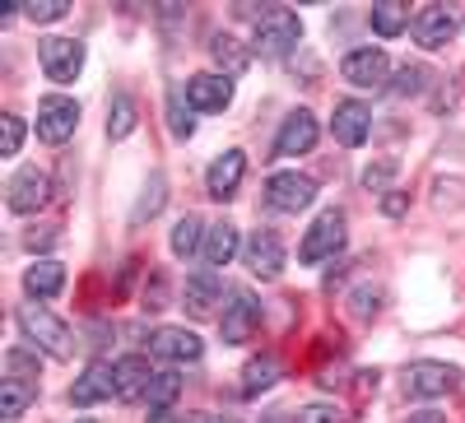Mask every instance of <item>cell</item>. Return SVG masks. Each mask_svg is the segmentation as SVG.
Segmentation results:
<instances>
[{
	"label": "cell",
	"instance_id": "obj_1",
	"mask_svg": "<svg viewBox=\"0 0 465 423\" xmlns=\"http://www.w3.org/2000/svg\"><path fill=\"white\" fill-rule=\"evenodd\" d=\"M302 43V19L284 5L275 10H261L256 15V28H252V52L261 61H284L293 47Z\"/></svg>",
	"mask_w": 465,
	"mask_h": 423
},
{
	"label": "cell",
	"instance_id": "obj_2",
	"mask_svg": "<svg viewBox=\"0 0 465 423\" xmlns=\"http://www.w3.org/2000/svg\"><path fill=\"white\" fill-rule=\"evenodd\" d=\"M24 339L33 344V349H43L52 359H70L74 354V339H70V326L61 317H52L43 302H19V312H15Z\"/></svg>",
	"mask_w": 465,
	"mask_h": 423
},
{
	"label": "cell",
	"instance_id": "obj_3",
	"mask_svg": "<svg viewBox=\"0 0 465 423\" xmlns=\"http://www.w3.org/2000/svg\"><path fill=\"white\" fill-rule=\"evenodd\" d=\"M37 400V359L28 349H10L5 354V377H0V409L15 423L28 405Z\"/></svg>",
	"mask_w": 465,
	"mask_h": 423
},
{
	"label": "cell",
	"instance_id": "obj_4",
	"mask_svg": "<svg viewBox=\"0 0 465 423\" xmlns=\"http://www.w3.org/2000/svg\"><path fill=\"white\" fill-rule=\"evenodd\" d=\"M37 61L52 84H74L84 70V43L80 37H43L37 43Z\"/></svg>",
	"mask_w": 465,
	"mask_h": 423
},
{
	"label": "cell",
	"instance_id": "obj_5",
	"mask_svg": "<svg viewBox=\"0 0 465 423\" xmlns=\"http://www.w3.org/2000/svg\"><path fill=\"white\" fill-rule=\"evenodd\" d=\"M344 210H322L317 214V223L307 228V238H302V247H298V261L302 265H322V261H331L340 247H344Z\"/></svg>",
	"mask_w": 465,
	"mask_h": 423
},
{
	"label": "cell",
	"instance_id": "obj_6",
	"mask_svg": "<svg viewBox=\"0 0 465 423\" xmlns=\"http://www.w3.org/2000/svg\"><path fill=\"white\" fill-rule=\"evenodd\" d=\"M261 330V302L252 289H232L223 302V317H219V335L223 344H247Z\"/></svg>",
	"mask_w": 465,
	"mask_h": 423
},
{
	"label": "cell",
	"instance_id": "obj_7",
	"mask_svg": "<svg viewBox=\"0 0 465 423\" xmlns=\"http://www.w3.org/2000/svg\"><path fill=\"white\" fill-rule=\"evenodd\" d=\"M456 381H460V368L438 363V359H419L405 368V396L410 400H438V396L456 391Z\"/></svg>",
	"mask_w": 465,
	"mask_h": 423
},
{
	"label": "cell",
	"instance_id": "obj_8",
	"mask_svg": "<svg viewBox=\"0 0 465 423\" xmlns=\"http://www.w3.org/2000/svg\"><path fill=\"white\" fill-rule=\"evenodd\" d=\"M74 126H80V103H74V98L47 93L43 103H37V140L65 144V140L74 135Z\"/></svg>",
	"mask_w": 465,
	"mask_h": 423
},
{
	"label": "cell",
	"instance_id": "obj_9",
	"mask_svg": "<svg viewBox=\"0 0 465 423\" xmlns=\"http://www.w3.org/2000/svg\"><path fill=\"white\" fill-rule=\"evenodd\" d=\"M317 201V182L307 172H275L265 182V205L280 210V214H298Z\"/></svg>",
	"mask_w": 465,
	"mask_h": 423
},
{
	"label": "cell",
	"instance_id": "obj_10",
	"mask_svg": "<svg viewBox=\"0 0 465 423\" xmlns=\"http://www.w3.org/2000/svg\"><path fill=\"white\" fill-rule=\"evenodd\" d=\"M340 74L354 89H386V80H391V56L381 47H354L340 61Z\"/></svg>",
	"mask_w": 465,
	"mask_h": 423
},
{
	"label": "cell",
	"instance_id": "obj_11",
	"mask_svg": "<svg viewBox=\"0 0 465 423\" xmlns=\"http://www.w3.org/2000/svg\"><path fill=\"white\" fill-rule=\"evenodd\" d=\"M242 261L256 280H280L284 275V242H280L275 228H256L242 242Z\"/></svg>",
	"mask_w": 465,
	"mask_h": 423
},
{
	"label": "cell",
	"instance_id": "obj_12",
	"mask_svg": "<svg viewBox=\"0 0 465 423\" xmlns=\"http://www.w3.org/2000/svg\"><path fill=\"white\" fill-rule=\"evenodd\" d=\"M410 33H414V43H419L423 52H438V47H447L451 37L460 33V15L447 10V5H423V10L414 15Z\"/></svg>",
	"mask_w": 465,
	"mask_h": 423
},
{
	"label": "cell",
	"instance_id": "obj_13",
	"mask_svg": "<svg viewBox=\"0 0 465 423\" xmlns=\"http://www.w3.org/2000/svg\"><path fill=\"white\" fill-rule=\"evenodd\" d=\"M47 191H52V177L43 172V168H19L10 182H5V205L15 210V214H37L47 205Z\"/></svg>",
	"mask_w": 465,
	"mask_h": 423
},
{
	"label": "cell",
	"instance_id": "obj_14",
	"mask_svg": "<svg viewBox=\"0 0 465 423\" xmlns=\"http://www.w3.org/2000/svg\"><path fill=\"white\" fill-rule=\"evenodd\" d=\"M112 396H116V363H107V359H94L70 387V405H80V409L103 405Z\"/></svg>",
	"mask_w": 465,
	"mask_h": 423
},
{
	"label": "cell",
	"instance_id": "obj_15",
	"mask_svg": "<svg viewBox=\"0 0 465 423\" xmlns=\"http://www.w3.org/2000/svg\"><path fill=\"white\" fill-rule=\"evenodd\" d=\"M191 112H223L232 103V80L219 70H201V74H191V80L182 84Z\"/></svg>",
	"mask_w": 465,
	"mask_h": 423
},
{
	"label": "cell",
	"instance_id": "obj_16",
	"mask_svg": "<svg viewBox=\"0 0 465 423\" xmlns=\"http://www.w3.org/2000/svg\"><path fill=\"white\" fill-rule=\"evenodd\" d=\"M317 135H322V126H317V117L307 107H298V112H289L284 117V126H280V135H275V149H270V159H293V153H307L317 144Z\"/></svg>",
	"mask_w": 465,
	"mask_h": 423
},
{
	"label": "cell",
	"instance_id": "obj_17",
	"mask_svg": "<svg viewBox=\"0 0 465 423\" xmlns=\"http://www.w3.org/2000/svg\"><path fill=\"white\" fill-rule=\"evenodd\" d=\"M149 354L153 359H168V363H196L205 354V339L196 330H186V326H163V330H153Z\"/></svg>",
	"mask_w": 465,
	"mask_h": 423
},
{
	"label": "cell",
	"instance_id": "obj_18",
	"mask_svg": "<svg viewBox=\"0 0 465 423\" xmlns=\"http://www.w3.org/2000/svg\"><path fill=\"white\" fill-rule=\"evenodd\" d=\"M242 177H247V153L242 149H223L219 159L205 168V191L214 201H232L238 186H242Z\"/></svg>",
	"mask_w": 465,
	"mask_h": 423
},
{
	"label": "cell",
	"instance_id": "obj_19",
	"mask_svg": "<svg viewBox=\"0 0 465 423\" xmlns=\"http://www.w3.org/2000/svg\"><path fill=\"white\" fill-rule=\"evenodd\" d=\"M331 131H335V140H340L344 149H359V144L368 140V131H372V107H368V103H359V98L335 103Z\"/></svg>",
	"mask_w": 465,
	"mask_h": 423
},
{
	"label": "cell",
	"instance_id": "obj_20",
	"mask_svg": "<svg viewBox=\"0 0 465 423\" xmlns=\"http://www.w3.org/2000/svg\"><path fill=\"white\" fill-rule=\"evenodd\" d=\"M153 387V368L144 354H126L116 359V400H140Z\"/></svg>",
	"mask_w": 465,
	"mask_h": 423
},
{
	"label": "cell",
	"instance_id": "obj_21",
	"mask_svg": "<svg viewBox=\"0 0 465 423\" xmlns=\"http://www.w3.org/2000/svg\"><path fill=\"white\" fill-rule=\"evenodd\" d=\"M65 289V265L61 261H33L28 271H24V293L33 298V302H47V298H56Z\"/></svg>",
	"mask_w": 465,
	"mask_h": 423
},
{
	"label": "cell",
	"instance_id": "obj_22",
	"mask_svg": "<svg viewBox=\"0 0 465 423\" xmlns=\"http://www.w3.org/2000/svg\"><path fill=\"white\" fill-rule=\"evenodd\" d=\"M219 298H223V284H219V275H210V271H201V275H191V280H186V293H182V307H186V312H191V317H210Z\"/></svg>",
	"mask_w": 465,
	"mask_h": 423
},
{
	"label": "cell",
	"instance_id": "obj_23",
	"mask_svg": "<svg viewBox=\"0 0 465 423\" xmlns=\"http://www.w3.org/2000/svg\"><path fill=\"white\" fill-rule=\"evenodd\" d=\"M242 251V233H238V223H228V219H219V223H210V233H205V265H228L232 256Z\"/></svg>",
	"mask_w": 465,
	"mask_h": 423
},
{
	"label": "cell",
	"instance_id": "obj_24",
	"mask_svg": "<svg viewBox=\"0 0 465 423\" xmlns=\"http://www.w3.org/2000/svg\"><path fill=\"white\" fill-rule=\"evenodd\" d=\"M280 377H284V363H280L275 354H256V359L242 368V396H247V400H256L261 391L275 387Z\"/></svg>",
	"mask_w": 465,
	"mask_h": 423
},
{
	"label": "cell",
	"instance_id": "obj_25",
	"mask_svg": "<svg viewBox=\"0 0 465 423\" xmlns=\"http://www.w3.org/2000/svg\"><path fill=\"white\" fill-rule=\"evenodd\" d=\"M140 122V107L131 98V89H112L107 98V140H126Z\"/></svg>",
	"mask_w": 465,
	"mask_h": 423
},
{
	"label": "cell",
	"instance_id": "obj_26",
	"mask_svg": "<svg viewBox=\"0 0 465 423\" xmlns=\"http://www.w3.org/2000/svg\"><path fill=\"white\" fill-rule=\"evenodd\" d=\"M205 233H210V223H201V214H182V219L173 223V238H168L173 256L191 261L196 251H205Z\"/></svg>",
	"mask_w": 465,
	"mask_h": 423
},
{
	"label": "cell",
	"instance_id": "obj_27",
	"mask_svg": "<svg viewBox=\"0 0 465 423\" xmlns=\"http://www.w3.org/2000/svg\"><path fill=\"white\" fill-rule=\"evenodd\" d=\"M210 56H214V65L228 74V80H238V74L252 65V52L238 43L232 33H214V43H210Z\"/></svg>",
	"mask_w": 465,
	"mask_h": 423
},
{
	"label": "cell",
	"instance_id": "obj_28",
	"mask_svg": "<svg viewBox=\"0 0 465 423\" xmlns=\"http://www.w3.org/2000/svg\"><path fill=\"white\" fill-rule=\"evenodd\" d=\"M182 396V377L168 368V372H153V387H149V396H144V405H149V423H159L168 409H173V400Z\"/></svg>",
	"mask_w": 465,
	"mask_h": 423
},
{
	"label": "cell",
	"instance_id": "obj_29",
	"mask_svg": "<svg viewBox=\"0 0 465 423\" xmlns=\"http://www.w3.org/2000/svg\"><path fill=\"white\" fill-rule=\"evenodd\" d=\"M163 201H168V177H163V172H149V182H144V191H140V201H135V210H131V223L144 228L149 219H159Z\"/></svg>",
	"mask_w": 465,
	"mask_h": 423
},
{
	"label": "cell",
	"instance_id": "obj_30",
	"mask_svg": "<svg viewBox=\"0 0 465 423\" xmlns=\"http://www.w3.org/2000/svg\"><path fill=\"white\" fill-rule=\"evenodd\" d=\"M410 5H401V0H386V5H372V33L377 37H401L410 28Z\"/></svg>",
	"mask_w": 465,
	"mask_h": 423
},
{
	"label": "cell",
	"instance_id": "obj_31",
	"mask_svg": "<svg viewBox=\"0 0 465 423\" xmlns=\"http://www.w3.org/2000/svg\"><path fill=\"white\" fill-rule=\"evenodd\" d=\"M168 126L177 140H191V131H196V117H191V103L182 89H168Z\"/></svg>",
	"mask_w": 465,
	"mask_h": 423
},
{
	"label": "cell",
	"instance_id": "obj_32",
	"mask_svg": "<svg viewBox=\"0 0 465 423\" xmlns=\"http://www.w3.org/2000/svg\"><path fill=\"white\" fill-rule=\"evenodd\" d=\"M19 149H24V117L19 112H5L0 117V159H15Z\"/></svg>",
	"mask_w": 465,
	"mask_h": 423
},
{
	"label": "cell",
	"instance_id": "obj_33",
	"mask_svg": "<svg viewBox=\"0 0 465 423\" xmlns=\"http://www.w3.org/2000/svg\"><path fill=\"white\" fill-rule=\"evenodd\" d=\"M396 168H401L396 159H381V163H368V168H363V186H368V191H396V186H391Z\"/></svg>",
	"mask_w": 465,
	"mask_h": 423
},
{
	"label": "cell",
	"instance_id": "obj_34",
	"mask_svg": "<svg viewBox=\"0 0 465 423\" xmlns=\"http://www.w3.org/2000/svg\"><path fill=\"white\" fill-rule=\"evenodd\" d=\"M65 15H70L65 0H37V5H24V19H33V24H56Z\"/></svg>",
	"mask_w": 465,
	"mask_h": 423
},
{
	"label": "cell",
	"instance_id": "obj_35",
	"mask_svg": "<svg viewBox=\"0 0 465 423\" xmlns=\"http://www.w3.org/2000/svg\"><path fill=\"white\" fill-rule=\"evenodd\" d=\"M298 423H344V414H340V405L312 400V405H302V409H298Z\"/></svg>",
	"mask_w": 465,
	"mask_h": 423
},
{
	"label": "cell",
	"instance_id": "obj_36",
	"mask_svg": "<svg viewBox=\"0 0 465 423\" xmlns=\"http://www.w3.org/2000/svg\"><path fill=\"white\" fill-rule=\"evenodd\" d=\"M377 298H381V293H377V289H368V284H363V289H359V293H354V307H349V312H354V317H359V321H368V317H377V307H381V302H377Z\"/></svg>",
	"mask_w": 465,
	"mask_h": 423
},
{
	"label": "cell",
	"instance_id": "obj_37",
	"mask_svg": "<svg viewBox=\"0 0 465 423\" xmlns=\"http://www.w3.org/2000/svg\"><path fill=\"white\" fill-rule=\"evenodd\" d=\"M423 80H429V70H423V65H401V84H391V89L396 93H419Z\"/></svg>",
	"mask_w": 465,
	"mask_h": 423
},
{
	"label": "cell",
	"instance_id": "obj_38",
	"mask_svg": "<svg viewBox=\"0 0 465 423\" xmlns=\"http://www.w3.org/2000/svg\"><path fill=\"white\" fill-rule=\"evenodd\" d=\"M381 210L391 214V219H401V214H405V191H386V196H381Z\"/></svg>",
	"mask_w": 465,
	"mask_h": 423
},
{
	"label": "cell",
	"instance_id": "obj_39",
	"mask_svg": "<svg viewBox=\"0 0 465 423\" xmlns=\"http://www.w3.org/2000/svg\"><path fill=\"white\" fill-rule=\"evenodd\" d=\"M405 423H447V418H442L438 409H419V414H410Z\"/></svg>",
	"mask_w": 465,
	"mask_h": 423
},
{
	"label": "cell",
	"instance_id": "obj_40",
	"mask_svg": "<svg viewBox=\"0 0 465 423\" xmlns=\"http://www.w3.org/2000/svg\"><path fill=\"white\" fill-rule=\"evenodd\" d=\"M182 423H210V418H201V414H186Z\"/></svg>",
	"mask_w": 465,
	"mask_h": 423
},
{
	"label": "cell",
	"instance_id": "obj_41",
	"mask_svg": "<svg viewBox=\"0 0 465 423\" xmlns=\"http://www.w3.org/2000/svg\"><path fill=\"white\" fill-rule=\"evenodd\" d=\"M210 423H238V418H210Z\"/></svg>",
	"mask_w": 465,
	"mask_h": 423
},
{
	"label": "cell",
	"instance_id": "obj_42",
	"mask_svg": "<svg viewBox=\"0 0 465 423\" xmlns=\"http://www.w3.org/2000/svg\"><path fill=\"white\" fill-rule=\"evenodd\" d=\"M74 423H94V418H74Z\"/></svg>",
	"mask_w": 465,
	"mask_h": 423
},
{
	"label": "cell",
	"instance_id": "obj_43",
	"mask_svg": "<svg viewBox=\"0 0 465 423\" xmlns=\"http://www.w3.org/2000/svg\"><path fill=\"white\" fill-rule=\"evenodd\" d=\"M5 423H10V418H5Z\"/></svg>",
	"mask_w": 465,
	"mask_h": 423
}]
</instances>
